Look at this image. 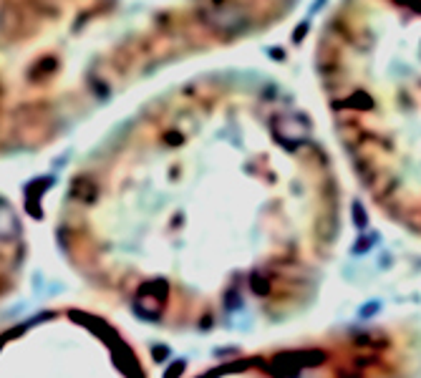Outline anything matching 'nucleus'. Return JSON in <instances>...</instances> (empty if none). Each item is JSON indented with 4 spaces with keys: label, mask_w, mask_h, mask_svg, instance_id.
<instances>
[{
    "label": "nucleus",
    "mask_w": 421,
    "mask_h": 378,
    "mask_svg": "<svg viewBox=\"0 0 421 378\" xmlns=\"http://www.w3.org/2000/svg\"><path fill=\"white\" fill-rule=\"evenodd\" d=\"M333 126L376 187L421 179V0H343L318 43Z\"/></svg>",
    "instance_id": "1"
},
{
    "label": "nucleus",
    "mask_w": 421,
    "mask_h": 378,
    "mask_svg": "<svg viewBox=\"0 0 421 378\" xmlns=\"http://www.w3.org/2000/svg\"><path fill=\"white\" fill-rule=\"evenodd\" d=\"M15 234V217L6 204H0V237H11Z\"/></svg>",
    "instance_id": "2"
}]
</instances>
